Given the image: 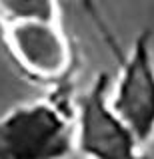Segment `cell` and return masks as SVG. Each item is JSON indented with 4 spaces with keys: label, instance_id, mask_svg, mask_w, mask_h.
Listing matches in <instances>:
<instances>
[{
    "label": "cell",
    "instance_id": "obj_1",
    "mask_svg": "<svg viewBox=\"0 0 154 159\" xmlns=\"http://www.w3.org/2000/svg\"><path fill=\"white\" fill-rule=\"evenodd\" d=\"M74 147V125L48 102L18 106L0 119V159H64Z\"/></svg>",
    "mask_w": 154,
    "mask_h": 159
},
{
    "label": "cell",
    "instance_id": "obj_2",
    "mask_svg": "<svg viewBox=\"0 0 154 159\" xmlns=\"http://www.w3.org/2000/svg\"><path fill=\"white\" fill-rule=\"evenodd\" d=\"M108 78H96L88 93L78 99L76 147L90 159H144L140 145L108 103Z\"/></svg>",
    "mask_w": 154,
    "mask_h": 159
},
{
    "label": "cell",
    "instance_id": "obj_3",
    "mask_svg": "<svg viewBox=\"0 0 154 159\" xmlns=\"http://www.w3.org/2000/svg\"><path fill=\"white\" fill-rule=\"evenodd\" d=\"M148 38L150 34L144 32L136 40L114 93L108 98L112 111L132 131L140 147L154 137V64Z\"/></svg>",
    "mask_w": 154,
    "mask_h": 159
},
{
    "label": "cell",
    "instance_id": "obj_4",
    "mask_svg": "<svg viewBox=\"0 0 154 159\" xmlns=\"http://www.w3.org/2000/svg\"><path fill=\"white\" fill-rule=\"evenodd\" d=\"M6 42L28 72L56 78L68 68V42L56 22H18L6 28Z\"/></svg>",
    "mask_w": 154,
    "mask_h": 159
},
{
    "label": "cell",
    "instance_id": "obj_5",
    "mask_svg": "<svg viewBox=\"0 0 154 159\" xmlns=\"http://www.w3.org/2000/svg\"><path fill=\"white\" fill-rule=\"evenodd\" d=\"M54 0H0V18L10 26L18 22H56Z\"/></svg>",
    "mask_w": 154,
    "mask_h": 159
}]
</instances>
